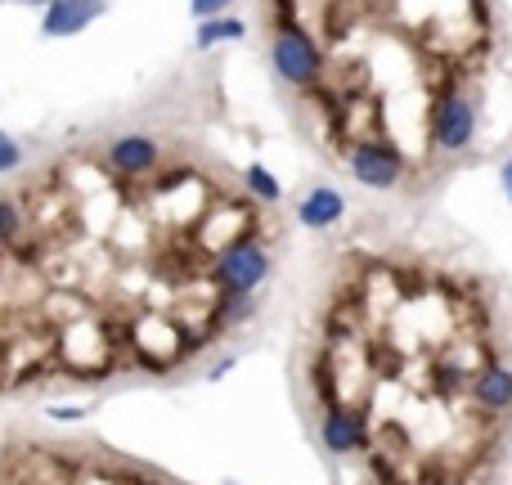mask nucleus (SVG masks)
<instances>
[{
	"mask_svg": "<svg viewBox=\"0 0 512 485\" xmlns=\"http://www.w3.org/2000/svg\"><path fill=\"white\" fill-rule=\"evenodd\" d=\"M265 274H270V252H265L256 239H234L221 256H216L212 279L225 297H234V292H248L252 297V292L265 283Z\"/></svg>",
	"mask_w": 512,
	"mask_h": 485,
	"instance_id": "nucleus-1",
	"label": "nucleus"
},
{
	"mask_svg": "<svg viewBox=\"0 0 512 485\" xmlns=\"http://www.w3.org/2000/svg\"><path fill=\"white\" fill-rule=\"evenodd\" d=\"M270 59H274V72H279L288 86H315L319 72H324V50L310 41V32H301V27H292V23L274 36Z\"/></svg>",
	"mask_w": 512,
	"mask_h": 485,
	"instance_id": "nucleus-2",
	"label": "nucleus"
},
{
	"mask_svg": "<svg viewBox=\"0 0 512 485\" xmlns=\"http://www.w3.org/2000/svg\"><path fill=\"white\" fill-rule=\"evenodd\" d=\"M477 140V104L468 95H445L432 113V144L441 153H463Z\"/></svg>",
	"mask_w": 512,
	"mask_h": 485,
	"instance_id": "nucleus-3",
	"label": "nucleus"
},
{
	"mask_svg": "<svg viewBox=\"0 0 512 485\" xmlns=\"http://www.w3.org/2000/svg\"><path fill=\"white\" fill-rule=\"evenodd\" d=\"M346 162H351L355 180L369 189H391V185H400V176H405V158L382 140H355L351 153H346Z\"/></svg>",
	"mask_w": 512,
	"mask_h": 485,
	"instance_id": "nucleus-4",
	"label": "nucleus"
},
{
	"mask_svg": "<svg viewBox=\"0 0 512 485\" xmlns=\"http://www.w3.org/2000/svg\"><path fill=\"white\" fill-rule=\"evenodd\" d=\"M319 441H324L328 454H360L369 445V423H364L360 409H346L333 405L319 423Z\"/></svg>",
	"mask_w": 512,
	"mask_h": 485,
	"instance_id": "nucleus-5",
	"label": "nucleus"
},
{
	"mask_svg": "<svg viewBox=\"0 0 512 485\" xmlns=\"http://www.w3.org/2000/svg\"><path fill=\"white\" fill-rule=\"evenodd\" d=\"M104 14V0H50L41 14L45 36H77Z\"/></svg>",
	"mask_w": 512,
	"mask_h": 485,
	"instance_id": "nucleus-6",
	"label": "nucleus"
},
{
	"mask_svg": "<svg viewBox=\"0 0 512 485\" xmlns=\"http://www.w3.org/2000/svg\"><path fill=\"white\" fill-rule=\"evenodd\" d=\"M108 167L126 180L149 176L158 167V140H149V135H122V140L108 144Z\"/></svg>",
	"mask_w": 512,
	"mask_h": 485,
	"instance_id": "nucleus-7",
	"label": "nucleus"
},
{
	"mask_svg": "<svg viewBox=\"0 0 512 485\" xmlns=\"http://www.w3.org/2000/svg\"><path fill=\"white\" fill-rule=\"evenodd\" d=\"M342 216H346V198L328 185L310 189V194L297 203V225H306V230H333Z\"/></svg>",
	"mask_w": 512,
	"mask_h": 485,
	"instance_id": "nucleus-8",
	"label": "nucleus"
},
{
	"mask_svg": "<svg viewBox=\"0 0 512 485\" xmlns=\"http://www.w3.org/2000/svg\"><path fill=\"white\" fill-rule=\"evenodd\" d=\"M472 400H477L486 414H504V409H512V369H504V364H486V369L477 373V382H472Z\"/></svg>",
	"mask_w": 512,
	"mask_h": 485,
	"instance_id": "nucleus-9",
	"label": "nucleus"
},
{
	"mask_svg": "<svg viewBox=\"0 0 512 485\" xmlns=\"http://www.w3.org/2000/svg\"><path fill=\"white\" fill-rule=\"evenodd\" d=\"M243 36H248V23H243V18L212 14V18H198L194 45H198V50H212V45H230V41H243Z\"/></svg>",
	"mask_w": 512,
	"mask_h": 485,
	"instance_id": "nucleus-10",
	"label": "nucleus"
},
{
	"mask_svg": "<svg viewBox=\"0 0 512 485\" xmlns=\"http://www.w3.org/2000/svg\"><path fill=\"white\" fill-rule=\"evenodd\" d=\"M248 189H252L256 198H261V203H279V198H283L279 180H274L270 171L261 167V162H256V167H248Z\"/></svg>",
	"mask_w": 512,
	"mask_h": 485,
	"instance_id": "nucleus-11",
	"label": "nucleus"
},
{
	"mask_svg": "<svg viewBox=\"0 0 512 485\" xmlns=\"http://www.w3.org/2000/svg\"><path fill=\"white\" fill-rule=\"evenodd\" d=\"M18 230H23V212H18V203H9V198H0V247L14 243Z\"/></svg>",
	"mask_w": 512,
	"mask_h": 485,
	"instance_id": "nucleus-12",
	"label": "nucleus"
},
{
	"mask_svg": "<svg viewBox=\"0 0 512 485\" xmlns=\"http://www.w3.org/2000/svg\"><path fill=\"white\" fill-rule=\"evenodd\" d=\"M23 162V144L14 140V135H5L0 131V176H9V171Z\"/></svg>",
	"mask_w": 512,
	"mask_h": 485,
	"instance_id": "nucleus-13",
	"label": "nucleus"
},
{
	"mask_svg": "<svg viewBox=\"0 0 512 485\" xmlns=\"http://www.w3.org/2000/svg\"><path fill=\"white\" fill-rule=\"evenodd\" d=\"M234 0H189V9H194V18H212V14H225Z\"/></svg>",
	"mask_w": 512,
	"mask_h": 485,
	"instance_id": "nucleus-14",
	"label": "nucleus"
},
{
	"mask_svg": "<svg viewBox=\"0 0 512 485\" xmlns=\"http://www.w3.org/2000/svg\"><path fill=\"white\" fill-rule=\"evenodd\" d=\"M50 414H54V418H68V423H72V418H81L86 409H50Z\"/></svg>",
	"mask_w": 512,
	"mask_h": 485,
	"instance_id": "nucleus-15",
	"label": "nucleus"
},
{
	"mask_svg": "<svg viewBox=\"0 0 512 485\" xmlns=\"http://www.w3.org/2000/svg\"><path fill=\"white\" fill-rule=\"evenodd\" d=\"M504 194H508V203H512V158L504 162Z\"/></svg>",
	"mask_w": 512,
	"mask_h": 485,
	"instance_id": "nucleus-16",
	"label": "nucleus"
},
{
	"mask_svg": "<svg viewBox=\"0 0 512 485\" xmlns=\"http://www.w3.org/2000/svg\"><path fill=\"white\" fill-rule=\"evenodd\" d=\"M230 369H234V360H221L212 373H207V378H225V373H230Z\"/></svg>",
	"mask_w": 512,
	"mask_h": 485,
	"instance_id": "nucleus-17",
	"label": "nucleus"
},
{
	"mask_svg": "<svg viewBox=\"0 0 512 485\" xmlns=\"http://www.w3.org/2000/svg\"><path fill=\"white\" fill-rule=\"evenodd\" d=\"M27 5H50V0H27Z\"/></svg>",
	"mask_w": 512,
	"mask_h": 485,
	"instance_id": "nucleus-18",
	"label": "nucleus"
}]
</instances>
